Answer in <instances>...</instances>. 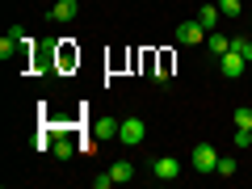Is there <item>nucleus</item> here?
<instances>
[{
	"label": "nucleus",
	"instance_id": "3",
	"mask_svg": "<svg viewBox=\"0 0 252 189\" xmlns=\"http://www.w3.org/2000/svg\"><path fill=\"white\" fill-rule=\"evenodd\" d=\"M152 177L156 181H177L181 177V160L177 156H156L152 160Z\"/></svg>",
	"mask_w": 252,
	"mask_h": 189
},
{
	"label": "nucleus",
	"instance_id": "20",
	"mask_svg": "<svg viewBox=\"0 0 252 189\" xmlns=\"http://www.w3.org/2000/svg\"><path fill=\"white\" fill-rule=\"evenodd\" d=\"M248 38H252V30H248Z\"/></svg>",
	"mask_w": 252,
	"mask_h": 189
},
{
	"label": "nucleus",
	"instance_id": "19",
	"mask_svg": "<svg viewBox=\"0 0 252 189\" xmlns=\"http://www.w3.org/2000/svg\"><path fill=\"white\" fill-rule=\"evenodd\" d=\"M114 185V177H109V168L105 172H97V177H93V189H109Z\"/></svg>",
	"mask_w": 252,
	"mask_h": 189
},
{
	"label": "nucleus",
	"instance_id": "8",
	"mask_svg": "<svg viewBox=\"0 0 252 189\" xmlns=\"http://www.w3.org/2000/svg\"><path fill=\"white\" fill-rule=\"evenodd\" d=\"M76 13H80V4H76V0H55L51 21H63V26H67V21H76Z\"/></svg>",
	"mask_w": 252,
	"mask_h": 189
},
{
	"label": "nucleus",
	"instance_id": "12",
	"mask_svg": "<svg viewBox=\"0 0 252 189\" xmlns=\"http://www.w3.org/2000/svg\"><path fill=\"white\" fill-rule=\"evenodd\" d=\"M59 160H72L76 156V143H72V135H55V147H51Z\"/></svg>",
	"mask_w": 252,
	"mask_h": 189
},
{
	"label": "nucleus",
	"instance_id": "13",
	"mask_svg": "<svg viewBox=\"0 0 252 189\" xmlns=\"http://www.w3.org/2000/svg\"><path fill=\"white\" fill-rule=\"evenodd\" d=\"M34 147H38V152H51V147H55V130H51V126H38Z\"/></svg>",
	"mask_w": 252,
	"mask_h": 189
},
{
	"label": "nucleus",
	"instance_id": "1",
	"mask_svg": "<svg viewBox=\"0 0 252 189\" xmlns=\"http://www.w3.org/2000/svg\"><path fill=\"white\" fill-rule=\"evenodd\" d=\"M143 135H147L143 118H122V126H118V143L122 147H143Z\"/></svg>",
	"mask_w": 252,
	"mask_h": 189
},
{
	"label": "nucleus",
	"instance_id": "14",
	"mask_svg": "<svg viewBox=\"0 0 252 189\" xmlns=\"http://www.w3.org/2000/svg\"><path fill=\"white\" fill-rule=\"evenodd\" d=\"M219 13L223 17H244V0H219Z\"/></svg>",
	"mask_w": 252,
	"mask_h": 189
},
{
	"label": "nucleus",
	"instance_id": "2",
	"mask_svg": "<svg viewBox=\"0 0 252 189\" xmlns=\"http://www.w3.org/2000/svg\"><path fill=\"white\" fill-rule=\"evenodd\" d=\"M189 164H193L202 177H210V172L219 168V152H215V143H198V147H193V156H189Z\"/></svg>",
	"mask_w": 252,
	"mask_h": 189
},
{
	"label": "nucleus",
	"instance_id": "9",
	"mask_svg": "<svg viewBox=\"0 0 252 189\" xmlns=\"http://www.w3.org/2000/svg\"><path fill=\"white\" fill-rule=\"evenodd\" d=\"M109 177H114V185L135 181V164H130V160H114V164H109Z\"/></svg>",
	"mask_w": 252,
	"mask_h": 189
},
{
	"label": "nucleus",
	"instance_id": "15",
	"mask_svg": "<svg viewBox=\"0 0 252 189\" xmlns=\"http://www.w3.org/2000/svg\"><path fill=\"white\" fill-rule=\"evenodd\" d=\"M231 51H240L244 59L252 63V38H248V34H240V38H231Z\"/></svg>",
	"mask_w": 252,
	"mask_h": 189
},
{
	"label": "nucleus",
	"instance_id": "17",
	"mask_svg": "<svg viewBox=\"0 0 252 189\" xmlns=\"http://www.w3.org/2000/svg\"><path fill=\"white\" fill-rule=\"evenodd\" d=\"M219 177H235V160H231V156H219Z\"/></svg>",
	"mask_w": 252,
	"mask_h": 189
},
{
	"label": "nucleus",
	"instance_id": "7",
	"mask_svg": "<svg viewBox=\"0 0 252 189\" xmlns=\"http://www.w3.org/2000/svg\"><path fill=\"white\" fill-rule=\"evenodd\" d=\"M55 59H59V72H67L72 63H80V51L72 46V38H59L55 42Z\"/></svg>",
	"mask_w": 252,
	"mask_h": 189
},
{
	"label": "nucleus",
	"instance_id": "11",
	"mask_svg": "<svg viewBox=\"0 0 252 189\" xmlns=\"http://www.w3.org/2000/svg\"><path fill=\"white\" fill-rule=\"evenodd\" d=\"M206 42H210V55H215V59L231 51V38H227V34H219V30H210V34H206Z\"/></svg>",
	"mask_w": 252,
	"mask_h": 189
},
{
	"label": "nucleus",
	"instance_id": "5",
	"mask_svg": "<svg viewBox=\"0 0 252 189\" xmlns=\"http://www.w3.org/2000/svg\"><path fill=\"white\" fill-rule=\"evenodd\" d=\"M118 126H122V118H93L89 135L97 139V143H109V139H118Z\"/></svg>",
	"mask_w": 252,
	"mask_h": 189
},
{
	"label": "nucleus",
	"instance_id": "16",
	"mask_svg": "<svg viewBox=\"0 0 252 189\" xmlns=\"http://www.w3.org/2000/svg\"><path fill=\"white\" fill-rule=\"evenodd\" d=\"M231 122H235V126H244V130H252V109H248V105H240V109L231 114Z\"/></svg>",
	"mask_w": 252,
	"mask_h": 189
},
{
	"label": "nucleus",
	"instance_id": "10",
	"mask_svg": "<svg viewBox=\"0 0 252 189\" xmlns=\"http://www.w3.org/2000/svg\"><path fill=\"white\" fill-rule=\"evenodd\" d=\"M219 17H223V13H219V4H202V9H198V21H202V30H206V34H210V30H219Z\"/></svg>",
	"mask_w": 252,
	"mask_h": 189
},
{
	"label": "nucleus",
	"instance_id": "18",
	"mask_svg": "<svg viewBox=\"0 0 252 189\" xmlns=\"http://www.w3.org/2000/svg\"><path fill=\"white\" fill-rule=\"evenodd\" d=\"M235 147H252V130H244V126H235V139H231Z\"/></svg>",
	"mask_w": 252,
	"mask_h": 189
},
{
	"label": "nucleus",
	"instance_id": "6",
	"mask_svg": "<svg viewBox=\"0 0 252 189\" xmlns=\"http://www.w3.org/2000/svg\"><path fill=\"white\" fill-rule=\"evenodd\" d=\"M244 67H248V59H244L240 51L219 55V76H244Z\"/></svg>",
	"mask_w": 252,
	"mask_h": 189
},
{
	"label": "nucleus",
	"instance_id": "4",
	"mask_svg": "<svg viewBox=\"0 0 252 189\" xmlns=\"http://www.w3.org/2000/svg\"><path fill=\"white\" fill-rule=\"evenodd\" d=\"M177 42H185V46H202L206 42V30H202V21L193 17V21H181L177 26Z\"/></svg>",
	"mask_w": 252,
	"mask_h": 189
}]
</instances>
